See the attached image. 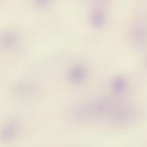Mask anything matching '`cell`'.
Returning a JSON list of instances; mask_svg holds the SVG:
<instances>
[{"label":"cell","mask_w":147,"mask_h":147,"mask_svg":"<svg viewBox=\"0 0 147 147\" xmlns=\"http://www.w3.org/2000/svg\"><path fill=\"white\" fill-rule=\"evenodd\" d=\"M126 87V80L122 76H118L114 79L112 82V88L116 92H123Z\"/></svg>","instance_id":"cell-3"},{"label":"cell","mask_w":147,"mask_h":147,"mask_svg":"<svg viewBox=\"0 0 147 147\" xmlns=\"http://www.w3.org/2000/svg\"><path fill=\"white\" fill-rule=\"evenodd\" d=\"M133 40L136 45L143 47L147 45V29L143 26L136 28L133 32Z\"/></svg>","instance_id":"cell-2"},{"label":"cell","mask_w":147,"mask_h":147,"mask_svg":"<svg viewBox=\"0 0 147 147\" xmlns=\"http://www.w3.org/2000/svg\"><path fill=\"white\" fill-rule=\"evenodd\" d=\"M88 71L83 65H77L70 69L68 78L74 83L83 82L87 77Z\"/></svg>","instance_id":"cell-1"},{"label":"cell","mask_w":147,"mask_h":147,"mask_svg":"<svg viewBox=\"0 0 147 147\" xmlns=\"http://www.w3.org/2000/svg\"><path fill=\"white\" fill-rule=\"evenodd\" d=\"M145 65H146V67H147V56H146V59H145Z\"/></svg>","instance_id":"cell-5"},{"label":"cell","mask_w":147,"mask_h":147,"mask_svg":"<svg viewBox=\"0 0 147 147\" xmlns=\"http://www.w3.org/2000/svg\"><path fill=\"white\" fill-rule=\"evenodd\" d=\"M104 22V17L102 13L96 12L92 16V23L95 27L101 26Z\"/></svg>","instance_id":"cell-4"}]
</instances>
